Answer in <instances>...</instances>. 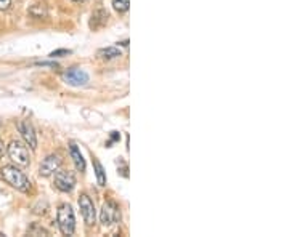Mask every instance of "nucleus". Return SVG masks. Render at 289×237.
<instances>
[{
    "instance_id": "nucleus-1",
    "label": "nucleus",
    "mask_w": 289,
    "mask_h": 237,
    "mask_svg": "<svg viewBox=\"0 0 289 237\" xmlns=\"http://www.w3.org/2000/svg\"><path fill=\"white\" fill-rule=\"evenodd\" d=\"M0 175H2V178L8 183L12 188L21 191V193H28V191L31 189V181H29L26 178V175L16 167L5 165L2 170H0Z\"/></svg>"
},
{
    "instance_id": "nucleus-2",
    "label": "nucleus",
    "mask_w": 289,
    "mask_h": 237,
    "mask_svg": "<svg viewBox=\"0 0 289 237\" xmlns=\"http://www.w3.org/2000/svg\"><path fill=\"white\" fill-rule=\"evenodd\" d=\"M58 226L62 229V233L66 236H71L76 229V218L74 212L71 209V205L63 204L62 207L58 209Z\"/></svg>"
},
{
    "instance_id": "nucleus-3",
    "label": "nucleus",
    "mask_w": 289,
    "mask_h": 237,
    "mask_svg": "<svg viewBox=\"0 0 289 237\" xmlns=\"http://www.w3.org/2000/svg\"><path fill=\"white\" fill-rule=\"evenodd\" d=\"M8 156L14 164L20 167L29 165V151L22 143L20 141H12L8 146Z\"/></svg>"
},
{
    "instance_id": "nucleus-4",
    "label": "nucleus",
    "mask_w": 289,
    "mask_h": 237,
    "mask_svg": "<svg viewBox=\"0 0 289 237\" xmlns=\"http://www.w3.org/2000/svg\"><path fill=\"white\" fill-rule=\"evenodd\" d=\"M63 79L68 85L80 87V85H86V83L88 82V74L82 69H78V67H72V69H68L63 74Z\"/></svg>"
},
{
    "instance_id": "nucleus-5",
    "label": "nucleus",
    "mask_w": 289,
    "mask_h": 237,
    "mask_svg": "<svg viewBox=\"0 0 289 237\" xmlns=\"http://www.w3.org/2000/svg\"><path fill=\"white\" fill-rule=\"evenodd\" d=\"M100 220L103 226H111L119 220V209L114 202H104L100 213Z\"/></svg>"
},
{
    "instance_id": "nucleus-6",
    "label": "nucleus",
    "mask_w": 289,
    "mask_h": 237,
    "mask_svg": "<svg viewBox=\"0 0 289 237\" xmlns=\"http://www.w3.org/2000/svg\"><path fill=\"white\" fill-rule=\"evenodd\" d=\"M79 207H80L82 217H84V220H86V223L94 225L95 223V205L92 202V199H90L87 194H82L79 197Z\"/></svg>"
},
{
    "instance_id": "nucleus-7",
    "label": "nucleus",
    "mask_w": 289,
    "mask_h": 237,
    "mask_svg": "<svg viewBox=\"0 0 289 237\" xmlns=\"http://www.w3.org/2000/svg\"><path fill=\"white\" fill-rule=\"evenodd\" d=\"M55 186L63 193H71L76 186V178L71 172H56L55 173Z\"/></svg>"
},
{
    "instance_id": "nucleus-8",
    "label": "nucleus",
    "mask_w": 289,
    "mask_h": 237,
    "mask_svg": "<svg viewBox=\"0 0 289 237\" xmlns=\"http://www.w3.org/2000/svg\"><path fill=\"white\" fill-rule=\"evenodd\" d=\"M60 165H62V156L60 154H50L44 159V162L40 164V175L42 177H50V175L55 173Z\"/></svg>"
},
{
    "instance_id": "nucleus-9",
    "label": "nucleus",
    "mask_w": 289,
    "mask_h": 237,
    "mask_svg": "<svg viewBox=\"0 0 289 237\" xmlns=\"http://www.w3.org/2000/svg\"><path fill=\"white\" fill-rule=\"evenodd\" d=\"M20 133L22 135V138H24L26 144L31 149H36L37 148V136H36V132H34V127L29 120H22L20 122Z\"/></svg>"
},
{
    "instance_id": "nucleus-10",
    "label": "nucleus",
    "mask_w": 289,
    "mask_h": 237,
    "mask_svg": "<svg viewBox=\"0 0 289 237\" xmlns=\"http://www.w3.org/2000/svg\"><path fill=\"white\" fill-rule=\"evenodd\" d=\"M70 151H71V157H72L74 164H76V168H78L79 172H84V170H86V160H84L80 151H79V148H78V144L71 143V144H70Z\"/></svg>"
},
{
    "instance_id": "nucleus-11",
    "label": "nucleus",
    "mask_w": 289,
    "mask_h": 237,
    "mask_svg": "<svg viewBox=\"0 0 289 237\" xmlns=\"http://www.w3.org/2000/svg\"><path fill=\"white\" fill-rule=\"evenodd\" d=\"M94 167H95V177H96L98 185H100V186H104V185H106V175H104L103 165L100 164V160H98V159H94Z\"/></svg>"
},
{
    "instance_id": "nucleus-12",
    "label": "nucleus",
    "mask_w": 289,
    "mask_h": 237,
    "mask_svg": "<svg viewBox=\"0 0 289 237\" xmlns=\"http://www.w3.org/2000/svg\"><path fill=\"white\" fill-rule=\"evenodd\" d=\"M122 53H120V50L118 47H108V48H103L98 51V56L103 58V59H112V58H118L120 56Z\"/></svg>"
},
{
    "instance_id": "nucleus-13",
    "label": "nucleus",
    "mask_w": 289,
    "mask_h": 237,
    "mask_svg": "<svg viewBox=\"0 0 289 237\" xmlns=\"http://www.w3.org/2000/svg\"><path fill=\"white\" fill-rule=\"evenodd\" d=\"M130 5V0H112V6L118 13H126Z\"/></svg>"
},
{
    "instance_id": "nucleus-14",
    "label": "nucleus",
    "mask_w": 289,
    "mask_h": 237,
    "mask_svg": "<svg viewBox=\"0 0 289 237\" xmlns=\"http://www.w3.org/2000/svg\"><path fill=\"white\" fill-rule=\"evenodd\" d=\"M62 55H71V50H56V51L50 53V56H52V58H55V56H62Z\"/></svg>"
},
{
    "instance_id": "nucleus-15",
    "label": "nucleus",
    "mask_w": 289,
    "mask_h": 237,
    "mask_svg": "<svg viewBox=\"0 0 289 237\" xmlns=\"http://www.w3.org/2000/svg\"><path fill=\"white\" fill-rule=\"evenodd\" d=\"M12 5V0H0V10H8Z\"/></svg>"
},
{
    "instance_id": "nucleus-16",
    "label": "nucleus",
    "mask_w": 289,
    "mask_h": 237,
    "mask_svg": "<svg viewBox=\"0 0 289 237\" xmlns=\"http://www.w3.org/2000/svg\"><path fill=\"white\" fill-rule=\"evenodd\" d=\"M37 66H52V67H56V63H47V61H40V63H36Z\"/></svg>"
},
{
    "instance_id": "nucleus-17",
    "label": "nucleus",
    "mask_w": 289,
    "mask_h": 237,
    "mask_svg": "<svg viewBox=\"0 0 289 237\" xmlns=\"http://www.w3.org/2000/svg\"><path fill=\"white\" fill-rule=\"evenodd\" d=\"M4 152H5V144H4V141L0 140V157L4 156Z\"/></svg>"
},
{
    "instance_id": "nucleus-18",
    "label": "nucleus",
    "mask_w": 289,
    "mask_h": 237,
    "mask_svg": "<svg viewBox=\"0 0 289 237\" xmlns=\"http://www.w3.org/2000/svg\"><path fill=\"white\" fill-rule=\"evenodd\" d=\"M76 2H80V0H76Z\"/></svg>"
}]
</instances>
